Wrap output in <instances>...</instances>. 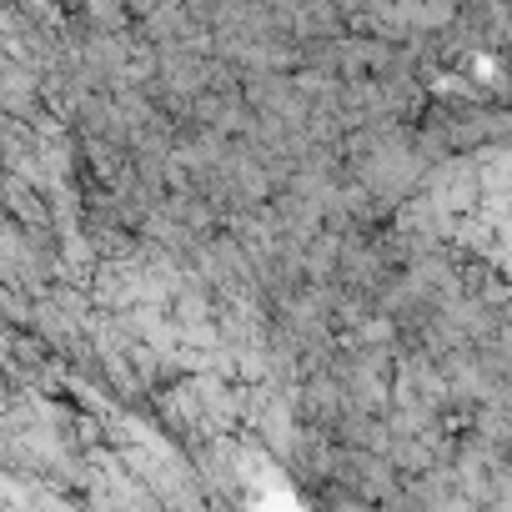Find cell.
Masks as SVG:
<instances>
[{"label": "cell", "mask_w": 512, "mask_h": 512, "mask_svg": "<svg viewBox=\"0 0 512 512\" xmlns=\"http://www.w3.org/2000/svg\"><path fill=\"white\" fill-rule=\"evenodd\" d=\"M0 402H6V382H0Z\"/></svg>", "instance_id": "6da1fadb"}]
</instances>
